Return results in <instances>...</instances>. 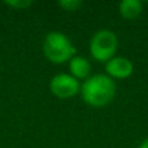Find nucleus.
<instances>
[{
	"label": "nucleus",
	"instance_id": "1",
	"mask_svg": "<svg viewBox=\"0 0 148 148\" xmlns=\"http://www.w3.org/2000/svg\"><path fill=\"white\" fill-rule=\"evenodd\" d=\"M117 91L116 82L107 74H94L90 75L81 84L82 100L88 107L104 108L113 101Z\"/></svg>",
	"mask_w": 148,
	"mask_h": 148
},
{
	"label": "nucleus",
	"instance_id": "2",
	"mask_svg": "<svg viewBox=\"0 0 148 148\" xmlns=\"http://www.w3.org/2000/svg\"><path fill=\"white\" fill-rule=\"evenodd\" d=\"M75 47L69 38L61 31H51L43 42V53L52 64H65L75 56Z\"/></svg>",
	"mask_w": 148,
	"mask_h": 148
},
{
	"label": "nucleus",
	"instance_id": "3",
	"mask_svg": "<svg viewBox=\"0 0 148 148\" xmlns=\"http://www.w3.org/2000/svg\"><path fill=\"white\" fill-rule=\"evenodd\" d=\"M88 49L95 61L105 64L116 56L118 49V38L114 31L109 29H100L91 36Z\"/></svg>",
	"mask_w": 148,
	"mask_h": 148
},
{
	"label": "nucleus",
	"instance_id": "4",
	"mask_svg": "<svg viewBox=\"0 0 148 148\" xmlns=\"http://www.w3.org/2000/svg\"><path fill=\"white\" fill-rule=\"evenodd\" d=\"M49 90L52 95L59 99H70L81 91V83L70 74L60 73L49 81Z\"/></svg>",
	"mask_w": 148,
	"mask_h": 148
},
{
	"label": "nucleus",
	"instance_id": "5",
	"mask_svg": "<svg viewBox=\"0 0 148 148\" xmlns=\"http://www.w3.org/2000/svg\"><path fill=\"white\" fill-rule=\"evenodd\" d=\"M105 74L114 79H126L133 75L134 64L130 59L123 56H114L105 62Z\"/></svg>",
	"mask_w": 148,
	"mask_h": 148
},
{
	"label": "nucleus",
	"instance_id": "6",
	"mask_svg": "<svg viewBox=\"0 0 148 148\" xmlns=\"http://www.w3.org/2000/svg\"><path fill=\"white\" fill-rule=\"evenodd\" d=\"M91 62L86 59L84 56H75L73 57L72 60L69 61V74L72 77H74L78 81H86L90 75H91Z\"/></svg>",
	"mask_w": 148,
	"mask_h": 148
},
{
	"label": "nucleus",
	"instance_id": "7",
	"mask_svg": "<svg viewBox=\"0 0 148 148\" xmlns=\"http://www.w3.org/2000/svg\"><path fill=\"white\" fill-rule=\"evenodd\" d=\"M118 12L123 20L134 21L143 12V3L139 0H122L118 4Z\"/></svg>",
	"mask_w": 148,
	"mask_h": 148
},
{
	"label": "nucleus",
	"instance_id": "8",
	"mask_svg": "<svg viewBox=\"0 0 148 148\" xmlns=\"http://www.w3.org/2000/svg\"><path fill=\"white\" fill-rule=\"evenodd\" d=\"M59 7H61L66 12H75L82 7L81 0H61L59 1Z\"/></svg>",
	"mask_w": 148,
	"mask_h": 148
},
{
	"label": "nucleus",
	"instance_id": "9",
	"mask_svg": "<svg viewBox=\"0 0 148 148\" xmlns=\"http://www.w3.org/2000/svg\"><path fill=\"white\" fill-rule=\"evenodd\" d=\"M5 4L9 5L12 8H16V9H25V8L30 7L33 4V1H29V0H14V1H5Z\"/></svg>",
	"mask_w": 148,
	"mask_h": 148
},
{
	"label": "nucleus",
	"instance_id": "10",
	"mask_svg": "<svg viewBox=\"0 0 148 148\" xmlns=\"http://www.w3.org/2000/svg\"><path fill=\"white\" fill-rule=\"evenodd\" d=\"M138 148H148V138L144 139V140L138 146Z\"/></svg>",
	"mask_w": 148,
	"mask_h": 148
}]
</instances>
